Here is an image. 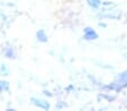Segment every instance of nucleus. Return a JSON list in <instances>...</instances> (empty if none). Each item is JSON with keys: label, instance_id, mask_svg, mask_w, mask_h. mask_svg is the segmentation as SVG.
<instances>
[{"label": "nucleus", "instance_id": "f257e3e1", "mask_svg": "<svg viewBox=\"0 0 127 111\" xmlns=\"http://www.w3.org/2000/svg\"><path fill=\"white\" fill-rule=\"evenodd\" d=\"M83 38L86 41H94V39H97L98 38V34H97L96 31L91 28V27H86L83 29Z\"/></svg>", "mask_w": 127, "mask_h": 111}, {"label": "nucleus", "instance_id": "f03ea898", "mask_svg": "<svg viewBox=\"0 0 127 111\" xmlns=\"http://www.w3.org/2000/svg\"><path fill=\"white\" fill-rule=\"evenodd\" d=\"M32 103H33L34 106L41 108V109H44V110H48V109L51 108L50 103H48L47 101H44V100H38V99H36V98H32Z\"/></svg>", "mask_w": 127, "mask_h": 111}, {"label": "nucleus", "instance_id": "7ed1b4c3", "mask_svg": "<svg viewBox=\"0 0 127 111\" xmlns=\"http://www.w3.org/2000/svg\"><path fill=\"white\" fill-rule=\"evenodd\" d=\"M36 37H37L38 42H42V43H46V42H47V35H46L44 29H39V30L36 33Z\"/></svg>", "mask_w": 127, "mask_h": 111}, {"label": "nucleus", "instance_id": "20e7f679", "mask_svg": "<svg viewBox=\"0 0 127 111\" xmlns=\"http://www.w3.org/2000/svg\"><path fill=\"white\" fill-rule=\"evenodd\" d=\"M87 2H88V5L91 8H94V9H98L101 6V3H102L100 0H87Z\"/></svg>", "mask_w": 127, "mask_h": 111}, {"label": "nucleus", "instance_id": "39448f33", "mask_svg": "<svg viewBox=\"0 0 127 111\" xmlns=\"http://www.w3.org/2000/svg\"><path fill=\"white\" fill-rule=\"evenodd\" d=\"M9 90V83L7 81H0V92H6Z\"/></svg>", "mask_w": 127, "mask_h": 111}, {"label": "nucleus", "instance_id": "423d86ee", "mask_svg": "<svg viewBox=\"0 0 127 111\" xmlns=\"http://www.w3.org/2000/svg\"><path fill=\"white\" fill-rule=\"evenodd\" d=\"M5 55L7 56L8 58H15V57H16V55H15V52H14V49H12L11 47H7V48H6Z\"/></svg>", "mask_w": 127, "mask_h": 111}, {"label": "nucleus", "instance_id": "0eeeda50", "mask_svg": "<svg viewBox=\"0 0 127 111\" xmlns=\"http://www.w3.org/2000/svg\"><path fill=\"white\" fill-rule=\"evenodd\" d=\"M103 5H105V6H110V5H113V2H110V1H105V2H103Z\"/></svg>", "mask_w": 127, "mask_h": 111}, {"label": "nucleus", "instance_id": "6e6552de", "mask_svg": "<svg viewBox=\"0 0 127 111\" xmlns=\"http://www.w3.org/2000/svg\"><path fill=\"white\" fill-rule=\"evenodd\" d=\"M44 94H45V95H47V97H52V94H51L48 91H44Z\"/></svg>", "mask_w": 127, "mask_h": 111}, {"label": "nucleus", "instance_id": "1a4fd4ad", "mask_svg": "<svg viewBox=\"0 0 127 111\" xmlns=\"http://www.w3.org/2000/svg\"><path fill=\"white\" fill-rule=\"evenodd\" d=\"M66 90H67V91H71V90H73V87H72V85H70V87L67 88Z\"/></svg>", "mask_w": 127, "mask_h": 111}, {"label": "nucleus", "instance_id": "9d476101", "mask_svg": "<svg viewBox=\"0 0 127 111\" xmlns=\"http://www.w3.org/2000/svg\"><path fill=\"white\" fill-rule=\"evenodd\" d=\"M99 26H100V27H106V24H102V22H99Z\"/></svg>", "mask_w": 127, "mask_h": 111}]
</instances>
